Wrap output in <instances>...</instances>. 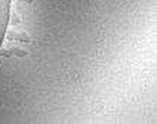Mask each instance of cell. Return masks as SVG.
Returning a JSON list of instances; mask_svg holds the SVG:
<instances>
[{"label":"cell","mask_w":157,"mask_h":124,"mask_svg":"<svg viewBox=\"0 0 157 124\" xmlns=\"http://www.w3.org/2000/svg\"><path fill=\"white\" fill-rule=\"evenodd\" d=\"M9 39H16L20 41H29V36H26L25 33H17V32H9Z\"/></svg>","instance_id":"6da1fadb"},{"label":"cell","mask_w":157,"mask_h":124,"mask_svg":"<svg viewBox=\"0 0 157 124\" xmlns=\"http://www.w3.org/2000/svg\"><path fill=\"white\" fill-rule=\"evenodd\" d=\"M25 2H27V3H30V2H32V0H25Z\"/></svg>","instance_id":"7a4b0ae2"}]
</instances>
